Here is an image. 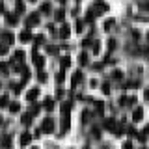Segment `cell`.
I'll list each match as a JSON object with an SVG mask.
<instances>
[{
    "label": "cell",
    "instance_id": "6da1fadb",
    "mask_svg": "<svg viewBox=\"0 0 149 149\" xmlns=\"http://www.w3.org/2000/svg\"><path fill=\"white\" fill-rule=\"evenodd\" d=\"M106 9H108V6H106L104 2H95L93 4V9H91V15H97V13H102V11H106Z\"/></svg>",
    "mask_w": 149,
    "mask_h": 149
},
{
    "label": "cell",
    "instance_id": "7a4b0ae2",
    "mask_svg": "<svg viewBox=\"0 0 149 149\" xmlns=\"http://www.w3.org/2000/svg\"><path fill=\"white\" fill-rule=\"evenodd\" d=\"M41 130H43V132H52L54 130V121L52 119H45L43 125H41Z\"/></svg>",
    "mask_w": 149,
    "mask_h": 149
},
{
    "label": "cell",
    "instance_id": "3957f363",
    "mask_svg": "<svg viewBox=\"0 0 149 149\" xmlns=\"http://www.w3.org/2000/svg\"><path fill=\"white\" fill-rule=\"evenodd\" d=\"M37 22H39V19H37V13H32V15L26 19V26H36Z\"/></svg>",
    "mask_w": 149,
    "mask_h": 149
},
{
    "label": "cell",
    "instance_id": "277c9868",
    "mask_svg": "<svg viewBox=\"0 0 149 149\" xmlns=\"http://www.w3.org/2000/svg\"><path fill=\"white\" fill-rule=\"evenodd\" d=\"M32 39V34H30V30H24V32H21V41H30Z\"/></svg>",
    "mask_w": 149,
    "mask_h": 149
},
{
    "label": "cell",
    "instance_id": "5b68a950",
    "mask_svg": "<svg viewBox=\"0 0 149 149\" xmlns=\"http://www.w3.org/2000/svg\"><path fill=\"white\" fill-rule=\"evenodd\" d=\"M2 39L6 41V43H13V34H11V32H4Z\"/></svg>",
    "mask_w": 149,
    "mask_h": 149
},
{
    "label": "cell",
    "instance_id": "8992f818",
    "mask_svg": "<svg viewBox=\"0 0 149 149\" xmlns=\"http://www.w3.org/2000/svg\"><path fill=\"white\" fill-rule=\"evenodd\" d=\"M37 93H39V91H37V90H36V88H34V90H30V91H28V95H26V99H28V101H34V99H36V97H37Z\"/></svg>",
    "mask_w": 149,
    "mask_h": 149
},
{
    "label": "cell",
    "instance_id": "52a82bcc",
    "mask_svg": "<svg viewBox=\"0 0 149 149\" xmlns=\"http://www.w3.org/2000/svg\"><path fill=\"white\" fill-rule=\"evenodd\" d=\"M104 129L114 130V129H116V121H114V119H106V121H104Z\"/></svg>",
    "mask_w": 149,
    "mask_h": 149
},
{
    "label": "cell",
    "instance_id": "ba28073f",
    "mask_svg": "<svg viewBox=\"0 0 149 149\" xmlns=\"http://www.w3.org/2000/svg\"><path fill=\"white\" fill-rule=\"evenodd\" d=\"M142 116H143L142 108H136V110H134V114H132V118H134V121H140V119H142Z\"/></svg>",
    "mask_w": 149,
    "mask_h": 149
},
{
    "label": "cell",
    "instance_id": "9c48e42d",
    "mask_svg": "<svg viewBox=\"0 0 149 149\" xmlns=\"http://www.w3.org/2000/svg\"><path fill=\"white\" fill-rule=\"evenodd\" d=\"M60 36H62L63 39H65V37H69V26H67V24L62 26V30H60Z\"/></svg>",
    "mask_w": 149,
    "mask_h": 149
},
{
    "label": "cell",
    "instance_id": "30bf717a",
    "mask_svg": "<svg viewBox=\"0 0 149 149\" xmlns=\"http://www.w3.org/2000/svg\"><path fill=\"white\" fill-rule=\"evenodd\" d=\"M80 78H82V73H80V71H77V73L73 74V86H77V84L80 82Z\"/></svg>",
    "mask_w": 149,
    "mask_h": 149
},
{
    "label": "cell",
    "instance_id": "8fae6325",
    "mask_svg": "<svg viewBox=\"0 0 149 149\" xmlns=\"http://www.w3.org/2000/svg\"><path fill=\"white\" fill-rule=\"evenodd\" d=\"M30 140H32V136H30V134H22V136H21V143H22V146H26V143H30Z\"/></svg>",
    "mask_w": 149,
    "mask_h": 149
},
{
    "label": "cell",
    "instance_id": "7c38bea8",
    "mask_svg": "<svg viewBox=\"0 0 149 149\" xmlns=\"http://www.w3.org/2000/svg\"><path fill=\"white\" fill-rule=\"evenodd\" d=\"M43 106H45V110H54V101L52 99H47Z\"/></svg>",
    "mask_w": 149,
    "mask_h": 149
},
{
    "label": "cell",
    "instance_id": "4fadbf2b",
    "mask_svg": "<svg viewBox=\"0 0 149 149\" xmlns=\"http://www.w3.org/2000/svg\"><path fill=\"white\" fill-rule=\"evenodd\" d=\"M32 118H34V116H32L30 112H28V114H24V116H22V123H24V125H30V119H32Z\"/></svg>",
    "mask_w": 149,
    "mask_h": 149
},
{
    "label": "cell",
    "instance_id": "5bb4252c",
    "mask_svg": "<svg viewBox=\"0 0 149 149\" xmlns=\"http://www.w3.org/2000/svg\"><path fill=\"white\" fill-rule=\"evenodd\" d=\"M112 77H114V80H121V78H123V71H114Z\"/></svg>",
    "mask_w": 149,
    "mask_h": 149
},
{
    "label": "cell",
    "instance_id": "9a60e30c",
    "mask_svg": "<svg viewBox=\"0 0 149 149\" xmlns=\"http://www.w3.org/2000/svg\"><path fill=\"white\" fill-rule=\"evenodd\" d=\"M8 101H9V95H2L0 97V106H6Z\"/></svg>",
    "mask_w": 149,
    "mask_h": 149
},
{
    "label": "cell",
    "instance_id": "2e32d148",
    "mask_svg": "<svg viewBox=\"0 0 149 149\" xmlns=\"http://www.w3.org/2000/svg\"><path fill=\"white\" fill-rule=\"evenodd\" d=\"M2 147H4V149H8V147H11V140H9L8 136H6V138H4V142H2Z\"/></svg>",
    "mask_w": 149,
    "mask_h": 149
},
{
    "label": "cell",
    "instance_id": "e0dca14e",
    "mask_svg": "<svg viewBox=\"0 0 149 149\" xmlns=\"http://www.w3.org/2000/svg\"><path fill=\"white\" fill-rule=\"evenodd\" d=\"M8 22L9 24H17V15H8Z\"/></svg>",
    "mask_w": 149,
    "mask_h": 149
},
{
    "label": "cell",
    "instance_id": "ac0fdd59",
    "mask_svg": "<svg viewBox=\"0 0 149 149\" xmlns=\"http://www.w3.org/2000/svg\"><path fill=\"white\" fill-rule=\"evenodd\" d=\"M41 11H43V13H49V11H50V4H49V2H45L43 6H41Z\"/></svg>",
    "mask_w": 149,
    "mask_h": 149
},
{
    "label": "cell",
    "instance_id": "d6986e66",
    "mask_svg": "<svg viewBox=\"0 0 149 149\" xmlns=\"http://www.w3.org/2000/svg\"><path fill=\"white\" fill-rule=\"evenodd\" d=\"M9 110H11V112H19V102H11V104H9Z\"/></svg>",
    "mask_w": 149,
    "mask_h": 149
},
{
    "label": "cell",
    "instance_id": "ffe728a7",
    "mask_svg": "<svg viewBox=\"0 0 149 149\" xmlns=\"http://www.w3.org/2000/svg\"><path fill=\"white\" fill-rule=\"evenodd\" d=\"M140 9H143V11H149V2H140Z\"/></svg>",
    "mask_w": 149,
    "mask_h": 149
},
{
    "label": "cell",
    "instance_id": "44dd1931",
    "mask_svg": "<svg viewBox=\"0 0 149 149\" xmlns=\"http://www.w3.org/2000/svg\"><path fill=\"white\" fill-rule=\"evenodd\" d=\"M56 19H58V21L63 19V9H58V11H56Z\"/></svg>",
    "mask_w": 149,
    "mask_h": 149
},
{
    "label": "cell",
    "instance_id": "7402d4cb",
    "mask_svg": "<svg viewBox=\"0 0 149 149\" xmlns=\"http://www.w3.org/2000/svg\"><path fill=\"white\" fill-rule=\"evenodd\" d=\"M22 9H24V4L19 0V2H17V11H19V13H22Z\"/></svg>",
    "mask_w": 149,
    "mask_h": 149
},
{
    "label": "cell",
    "instance_id": "603a6c76",
    "mask_svg": "<svg viewBox=\"0 0 149 149\" xmlns=\"http://www.w3.org/2000/svg\"><path fill=\"white\" fill-rule=\"evenodd\" d=\"M8 52V47L6 45H0V54H6Z\"/></svg>",
    "mask_w": 149,
    "mask_h": 149
},
{
    "label": "cell",
    "instance_id": "cb8c5ba5",
    "mask_svg": "<svg viewBox=\"0 0 149 149\" xmlns=\"http://www.w3.org/2000/svg\"><path fill=\"white\" fill-rule=\"evenodd\" d=\"M62 65H63V67H67V65H69V58H63L62 60Z\"/></svg>",
    "mask_w": 149,
    "mask_h": 149
},
{
    "label": "cell",
    "instance_id": "d4e9b609",
    "mask_svg": "<svg viewBox=\"0 0 149 149\" xmlns=\"http://www.w3.org/2000/svg\"><path fill=\"white\" fill-rule=\"evenodd\" d=\"M123 149H132V146H130V142H125V143H123Z\"/></svg>",
    "mask_w": 149,
    "mask_h": 149
},
{
    "label": "cell",
    "instance_id": "484cf974",
    "mask_svg": "<svg viewBox=\"0 0 149 149\" xmlns=\"http://www.w3.org/2000/svg\"><path fill=\"white\" fill-rule=\"evenodd\" d=\"M80 62H82V63H86V62H88V56H86V54H82V56H80Z\"/></svg>",
    "mask_w": 149,
    "mask_h": 149
},
{
    "label": "cell",
    "instance_id": "4316f807",
    "mask_svg": "<svg viewBox=\"0 0 149 149\" xmlns=\"http://www.w3.org/2000/svg\"><path fill=\"white\" fill-rule=\"evenodd\" d=\"M39 80H41V82H45V80H47V77H45V73H41V74H39Z\"/></svg>",
    "mask_w": 149,
    "mask_h": 149
},
{
    "label": "cell",
    "instance_id": "83f0119b",
    "mask_svg": "<svg viewBox=\"0 0 149 149\" xmlns=\"http://www.w3.org/2000/svg\"><path fill=\"white\" fill-rule=\"evenodd\" d=\"M146 97H147V99H149V90H147V91H146Z\"/></svg>",
    "mask_w": 149,
    "mask_h": 149
},
{
    "label": "cell",
    "instance_id": "f1b7e54d",
    "mask_svg": "<svg viewBox=\"0 0 149 149\" xmlns=\"http://www.w3.org/2000/svg\"><path fill=\"white\" fill-rule=\"evenodd\" d=\"M0 121H2V116H0Z\"/></svg>",
    "mask_w": 149,
    "mask_h": 149
},
{
    "label": "cell",
    "instance_id": "f546056e",
    "mask_svg": "<svg viewBox=\"0 0 149 149\" xmlns=\"http://www.w3.org/2000/svg\"><path fill=\"white\" fill-rule=\"evenodd\" d=\"M60 2H63V0H60Z\"/></svg>",
    "mask_w": 149,
    "mask_h": 149
},
{
    "label": "cell",
    "instance_id": "4dcf8cb0",
    "mask_svg": "<svg viewBox=\"0 0 149 149\" xmlns=\"http://www.w3.org/2000/svg\"><path fill=\"white\" fill-rule=\"evenodd\" d=\"M147 37H149V36H147Z\"/></svg>",
    "mask_w": 149,
    "mask_h": 149
}]
</instances>
